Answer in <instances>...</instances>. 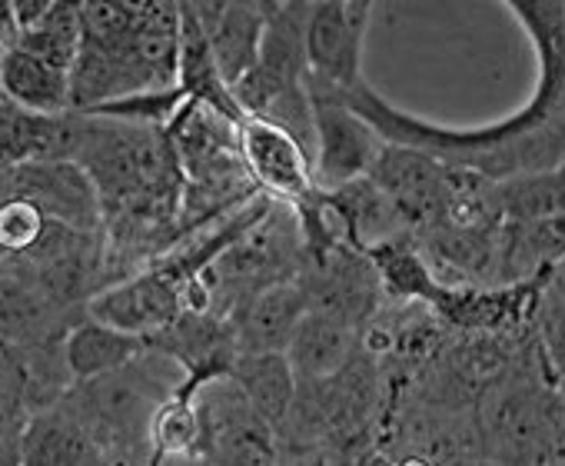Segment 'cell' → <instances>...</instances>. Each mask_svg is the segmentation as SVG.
<instances>
[{
    "label": "cell",
    "mask_w": 565,
    "mask_h": 466,
    "mask_svg": "<svg viewBox=\"0 0 565 466\" xmlns=\"http://www.w3.org/2000/svg\"><path fill=\"white\" fill-rule=\"evenodd\" d=\"M509 11L529 31L539 51L535 94L515 117L472 130L439 127L396 110L366 81L347 94L350 107L386 144L426 150L489 180H509L565 163V4L512 0Z\"/></svg>",
    "instance_id": "obj_1"
},
{
    "label": "cell",
    "mask_w": 565,
    "mask_h": 466,
    "mask_svg": "<svg viewBox=\"0 0 565 466\" xmlns=\"http://www.w3.org/2000/svg\"><path fill=\"white\" fill-rule=\"evenodd\" d=\"M476 430L482 463L565 466V390L552 377L542 343L486 380Z\"/></svg>",
    "instance_id": "obj_2"
},
{
    "label": "cell",
    "mask_w": 565,
    "mask_h": 466,
    "mask_svg": "<svg viewBox=\"0 0 565 466\" xmlns=\"http://www.w3.org/2000/svg\"><path fill=\"white\" fill-rule=\"evenodd\" d=\"M307 94L313 107L317 190H340L353 180L370 177L386 140L350 107L343 91L307 81Z\"/></svg>",
    "instance_id": "obj_3"
},
{
    "label": "cell",
    "mask_w": 565,
    "mask_h": 466,
    "mask_svg": "<svg viewBox=\"0 0 565 466\" xmlns=\"http://www.w3.org/2000/svg\"><path fill=\"white\" fill-rule=\"evenodd\" d=\"M370 180L393 203L409 237L439 226L449 210V200H452L449 163L426 150L403 147V144H383V150L370 170Z\"/></svg>",
    "instance_id": "obj_4"
},
{
    "label": "cell",
    "mask_w": 565,
    "mask_h": 466,
    "mask_svg": "<svg viewBox=\"0 0 565 466\" xmlns=\"http://www.w3.org/2000/svg\"><path fill=\"white\" fill-rule=\"evenodd\" d=\"M200 410V459L210 466H273L276 439L273 426L253 410L239 386L223 377L210 383V396L196 403Z\"/></svg>",
    "instance_id": "obj_5"
},
{
    "label": "cell",
    "mask_w": 565,
    "mask_h": 466,
    "mask_svg": "<svg viewBox=\"0 0 565 466\" xmlns=\"http://www.w3.org/2000/svg\"><path fill=\"white\" fill-rule=\"evenodd\" d=\"M376 4H310L303 24L307 81L356 91L363 84V41Z\"/></svg>",
    "instance_id": "obj_6"
},
{
    "label": "cell",
    "mask_w": 565,
    "mask_h": 466,
    "mask_svg": "<svg viewBox=\"0 0 565 466\" xmlns=\"http://www.w3.org/2000/svg\"><path fill=\"white\" fill-rule=\"evenodd\" d=\"M239 157L249 183L273 203L300 206L317 193L313 153L290 130L263 117L239 120Z\"/></svg>",
    "instance_id": "obj_7"
},
{
    "label": "cell",
    "mask_w": 565,
    "mask_h": 466,
    "mask_svg": "<svg viewBox=\"0 0 565 466\" xmlns=\"http://www.w3.org/2000/svg\"><path fill=\"white\" fill-rule=\"evenodd\" d=\"M186 287L177 284L160 267H147L143 274H134L97 290L87 300V317L120 333L157 340L186 314Z\"/></svg>",
    "instance_id": "obj_8"
},
{
    "label": "cell",
    "mask_w": 565,
    "mask_h": 466,
    "mask_svg": "<svg viewBox=\"0 0 565 466\" xmlns=\"http://www.w3.org/2000/svg\"><path fill=\"white\" fill-rule=\"evenodd\" d=\"M31 200L51 223L97 233L104 226L97 190L87 170L74 160H44V163H21L14 177V193Z\"/></svg>",
    "instance_id": "obj_9"
},
{
    "label": "cell",
    "mask_w": 565,
    "mask_h": 466,
    "mask_svg": "<svg viewBox=\"0 0 565 466\" xmlns=\"http://www.w3.org/2000/svg\"><path fill=\"white\" fill-rule=\"evenodd\" d=\"M307 314H310V297H307V287L297 280L266 287L239 300L230 317L239 357L243 353H287Z\"/></svg>",
    "instance_id": "obj_10"
},
{
    "label": "cell",
    "mask_w": 565,
    "mask_h": 466,
    "mask_svg": "<svg viewBox=\"0 0 565 466\" xmlns=\"http://www.w3.org/2000/svg\"><path fill=\"white\" fill-rule=\"evenodd\" d=\"M200 21L216 67L230 91L253 71L266 31V4H190Z\"/></svg>",
    "instance_id": "obj_11"
},
{
    "label": "cell",
    "mask_w": 565,
    "mask_h": 466,
    "mask_svg": "<svg viewBox=\"0 0 565 466\" xmlns=\"http://www.w3.org/2000/svg\"><path fill=\"white\" fill-rule=\"evenodd\" d=\"M21 466H104V456L90 433L67 406L38 413L18 443Z\"/></svg>",
    "instance_id": "obj_12"
},
{
    "label": "cell",
    "mask_w": 565,
    "mask_h": 466,
    "mask_svg": "<svg viewBox=\"0 0 565 466\" xmlns=\"http://www.w3.org/2000/svg\"><path fill=\"white\" fill-rule=\"evenodd\" d=\"M0 94L28 114H41V117L74 114L71 74L21 47L0 57Z\"/></svg>",
    "instance_id": "obj_13"
},
{
    "label": "cell",
    "mask_w": 565,
    "mask_h": 466,
    "mask_svg": "<svg viewBox=\"0 0 565 466\" xmlns=\"http://www.w3.org/2000/svg\"><path fill=\"white\" fill-rule=\"evenodd\" d=\"M143 353H150V340L120 333V330L87 317L67 330L64 370H67V377H74V383H90V380L110 377V373L137 363Z\"/></svg>",
    "instance_id": "obj_14"
},
{
    "label": "cell",
    "mask_w": 565,
    "mask_h": 466,
    "mask_svg": "<svg viewBox=\"0 0 565 466\" xmlns=\"http://www.w3.org/2000/svg\"><path fill=\"white\" fill-rule=\"evenodd\" d=\"M353 350H356L353 324L320 314V310H310L303 317V324L297 327L287 357H290V367L297 377L323 383L350 367Z\"/></svg>",
    "instance_id": "obj_15"
},
{
    "label": "cell",
    "mask_w": 565,
    "mask_h": 466,
    "mask_svg": "<svg viewBox=\"0 0 565 466\" xmlns=\"http://www.w3.org/2000/svg\"><path fill=\"white\" fill-rule=\"evenodd\" d=\"M180 8H183V34H180L177 87H180L190 100H196V104H203V107L223 114L226 120L239 124V120H243V110L236 107L233 91H230V84L223 81V74H220V67H216V57H213V51H210V41H206L200 21L193 18L190 4H180Z\"/></svg>",
    "instance_id": "obj_16"
},
{
    "label": "cell",
    "mask_w": 565,
    "mask_h": 466,
    "mask_svg": "<svg viewBox=\"0 0 565 466\" xmlns=\"http://www.w3.org/2000/svg\"><path fill=\"white\" fill-rule=\"evenodd\" d=\"M206 383L183 377L177 390L157 406L150 423V459L147 466H163L167 459H196L203 430H200V410L196 396Z\"/></svg>",
    "instance_id": "obj_17"
},
{
    "label": "cell",
    "mask_w": 565,
    "mask_h": 466,
    "mask_svg": "<svg viewBox=\"0 0 565 466\" xmlns=\"http://www.w3.org/2000/svg\"><path fill=\"white\" fill-rule=\"evenodd\" d=\"M230 380L269 426H279L297 403V373L287 353H243Z\"/></svg>",
    "instance_id": "obj_18"
},
{
    "label": "cell",
    "mask_w": 565,
    "mask_h": 466,
    "mask_svg": "<svg viewBox=\"0 0 565 466\" xmlns=\"http://www.w3.org/2000/svg\"><path fill=\"white\" fill-rule=\"evenodd\" d=\"M495 206L502 220H542L565 213V163L495 180Z\"/></svg>",
    "instance_id": "obj_19"
},
{
    "label": "cell",
    "mask_w": 565,
    "mask_h": 466,
    "mask_svg": "<svg viewBox=\"0 0 565 466\" xmlns=\"http://www.w3.org/2000/svg\"><path fill=\"white\" fill-rule=\"evenodd\" d=\"M84 44V24H81V4H64V0H51V8L21 31V51L61 67L74 71L77 54Z\"/></svg>",
    "instance_id": "obj_20"
},
{
    "label": "cell",
    "mask_w": 565,
    "mask_h": 466,
    "mask_svg": "<svg viewBox=\"0 0 565 466\" xmlns=\"http://www.w3.org/2000/svg\"><path fill=\"white\" fill-rule=\"evenodd\" d=\"M539 343L558 386L565 390V261L545 280L539 300Z\"/></svg>",
    "instance_id": "obj_21"
},
{
    "label": "cell",
    "mask_w": 565,
    "mask_h": 466,
    "mask_svg": "<svg viewBox=\"0 0 565 466\" xmlns=\"http://www.w3.org/2000/svg\"><path fill=\"white\" fill-rule=\"evenodd\" d=\"M51 220L21 197H11L0 203V261L21 264L47 233Z\"/></svg>",
    "instance_id": "obj_22"
},
{
    "label": "cell",
    "mask_w": 565,
    "mask_h": 466,
    "mask_svg": "<svg viewBox=\"0 0 565 466\" xmlns=\"http://www.w3.org/2000/svg\"><path fill=\"white\" fill-rule=\"evenodd\" d=\"M21 44V24L14 14V0H0V57Z\"/></svg>",
    "instance_id": "obj_23"
},
{
    "label": "cell",
    "mask_w": 565,
    "mask_h": 466,
    "mask_svg": "<svg viewBox=\"0 0 565 466\" xmlns=\"http://www.w3.org/2000/svg\"><path fill=\"white\" fill-rule=\"evenodd\" d=\"M479 466H495V463H479Z\"/></svg>",
    "instance_id": "obj_24"
},
{
    "label": "cell",
    "mask_w": 565,
    "mask_h": 466,
    "mask_svg": "<svg viewBox=\"0 0 565 466\" xmlns=\"http://www.w3.org/2000/svg\"><path fill=\"white\" fill-rule=\"evenodd\" d=\"M273 466H282V463H273Z\"/></svg>",
    "instance_id": "obj_25"
}]
</instances>
